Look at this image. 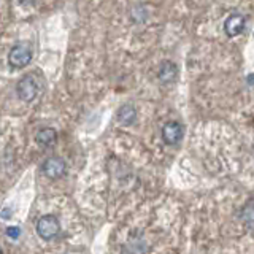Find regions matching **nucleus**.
<instances>
[{
  "mask_svg": "<svg viewBox=\"0 0 254 254\" xmlns=\"http://www.w3.org/2000/svg\"><path fill=\"white\" fill-rule=\"evenodd\" d=\"M37 234L43 238V240H53L59 235L61 232V224L59 219L53 216V214H45L37 221Z\"/></svg>",
  "mask_w": 254,
  "mask_h": 254,
  "instance_id": "obj_1",
  "label": "nucleus"
},
{
  "mask_svg": "<svg viewBox=\"0 0 254 254\" xmlns=\"http://www.w3.org/2000/svg\"><path fill=\"white\" fill-rule=\"evenodd\" d=\"M32 61V50L30 46L18 43L11 48V51L8 53V64L13 68H24L27 67Z\"/></svg>",
  "mask_w": 254,
  "mask_h": 254,
  "instance_id": "obj_2",
  "label": "nucleus"
},
{
  "mask_svg": "<svg viewBox=\"0 0 254 254\" xmlns=\"http://www.w3.org/2000/svg\"><path fill=\"white\" fill-rule=\"evenodd\" d=\"M16 94L22 102H32L38 94V81L34 75L22 76L16 84Z\"/></svg>",
  "mask_w": 254,
  "mask_h": 254,
  "instance_id": "obj_3",
  "label": "nucleus"
},
{
  "mask_svg": "<svg viewBox=\"0 0 254 254\" xmlns=\"http://www.w3.org/2000/svg\"><path fill=\"white\" fill-rule=\"evenodd\" d=\"M42 172L48 178L59 180L61 177H64V173H65V162H64V159H61L58 156L50 157V159H46V161L43 162Z\"/></svg>",
  "mask_w": 254,
  "mask_h": 254,
  "instance_id": "obj_4",
  "label": "nucleus"
},
{
  "mask_svg": "<svg viewBox=\"0 0 254 254\" xmlns=\"http://www.w3.org/2000/svg\"><path fill=\"white\" fill-rule=\"evenodd\" d=\"M245 16L242 14H238V13H234V14H230L229 18L226 19L224 22V32H226V35L230 37V38H234L237 35H240L243 29H245Z\"/></svg>",
  "mask_w": 254,
  "mask_h": 254,
  "instance_id": "obj_5",
  "label": "nucleus"
},
{
  "mask_svg": "<svg viewBox=\"0 0 254 254\" xmlns=\"http://www.w3.org/2000/svg\"><path fill=\"white\" fill-rule=\"evenodd\" d=\"M162 138L167 145H175L183 138V126L177 121H170L162 127Z\"/></svg>",
  "mask_w": 254,
  "mask_h": 254,
  "instance_id": "obj_6",
  "label": "nucleus"
},
{
  "mask_svg": "<svg viewBox=\"0 0 254 254\" xmlns=\"http://www.w3.org/2000/svg\"><path fill=\"white\" fill-rule=\"evenodd\" d=\"M157 76H159V79H161V83H164V84L173 83L178 76V68L173 62L165 61V62H162L161 68H159Z\"/></svg>",
  "mask_w": 254,
  "mask_h": 254,
  "instance_id": "obj_7",
  "label": "nucleus"
},
{
  "mask_svg": "<svg viewBox=\"0 0 254 254\" xmlns=\"http://www.w3.org/2000/svg\"><path fill=\"white\" fill-rule=\"evenodd\" d=\"M116 118H118L119 124L130 126V124L135 123V118H137V110H135V107L130 105V103H126V105H123L121 108L118 110Z\"/></svg>",
  "mask_w": 254,
  "mask_h": 254,
  "instance_id": "obj_8",
  "label": "nucleus"
},
{
  "mask_svg": "<svg viewBox=\"0 0 254 254\" xmlns=\"http://www.w3.org/2000/svg\"><path fill=\"white\" fill-rule=\"evenodd\" d=\"M123 253L124 254H146L148 246L143 240L140 242V237H132L130 240L124 245Z\"/></svg>",
  "mask_w": 254,
  "mask_h": 254,
  "instance_id": "obj_9",
  "label": "nucleus"
},
{
  "mask_svg": "<svg viewBox=\"0 0 254 254\" xmlns=\"http://www.w3.org/2000/svg\"><path fill=\"white\" fill-rule=\"evenodd\" d=\"M35 140L40 143L42 146H53L56 141H58V132H56L54 129H51V127H45V129L38 130Z\"/></svg>",
  "mask_w": 254,
  "mask_h": 254,
  "instance_id": "obj_10",
  "label": "nucleus"
},
{
  "mask_svg": "<svg viewBox=\"0 0 254 254\" xmlns=\"http://www.w3.org/2000/svg\"><path fill=\"white\" fill-rule=\"evenodd\" d=\"M251 200L248 202V205L245 206L243 208V211H242V218H243V221L246 222V226H248V229H251L253 227V206H251Z\"/></svg>",
  "mask_w": 254,
  "mask_h": 254,
  "instance_id": "obj_11",
  "label": "nucleus"
},
{
  "mask_svg": "<svg viewBox=\"0 0 254 254\" xmlns=\"http://www.w3.org/2000/svg\"><path fill=\"white\" fill-rule=\"evenodd\" d=\"M6 234H8V237H11V238H18L21 235V229L19 227H8Z\"/></svg>",
  "mask_w": 254,
  "mask_h": 254,
  "instance_id": "obj_12",
  "label": "nucleus"
},
{
  "mask_svg": "<svg viewBox=\"0 0 254 254\" xmlns=\"http://www.w3.org/2000/svg\"><path fill=\"white\" fill-rule=\"evenodd\" d=\"M11 214H13V210H11V208H3L2 213H0V218L6 221V219H10V218H11Z\"/></svg>",
  "mask_w": 254,
  "mask_h": 254,
  "instance_id": "obj_13",
  "label": "nucleus"
},
{
  "mask_svg": "<svg viewBox=\"0 0 254 254\" xmlns=\"http://www.w3.org/2000/svg\"><path fill=\"white\" fill-rule=\"evenodd\" d=\"M35 0H19V3H34Z\"/></svg>",
  "mask_w": 254,
  "mask_h": 254,
  "instance_id": "obj_14",
  "label": "nucleus"
},
{
  "mask_svg": "<svg viewBox=\"0 0 254 254\" xmlns=\"http://www.w3.org/2000/svg\"><path fill=\"white\" fill-rule=\"evenodd\" d=\"M0 254H2V248H0Z\"/></svg>",
  "mask_w": 254,
  "mask_h": 254,
  "instance_id": "obj_15",
  "label": "nucleus"
}]
</instances>
